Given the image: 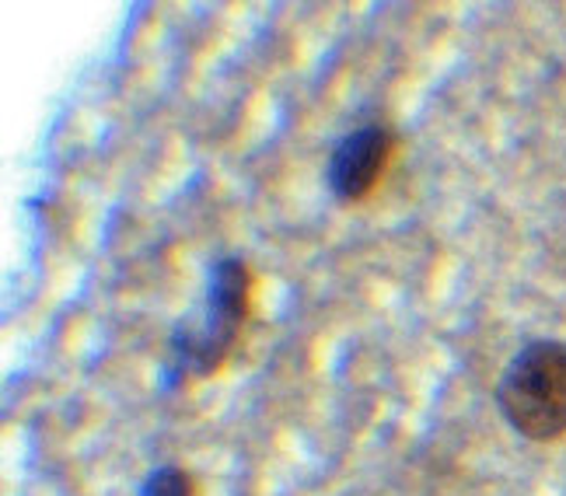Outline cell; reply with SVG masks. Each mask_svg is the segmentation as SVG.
<instances>
[{"instance_id": "cell-1", "label": "cell", "mask_w": 566, "mask_h": 496, "mask_svg": "<svg viewBox=\"0 0 566 496\" xmlns=\"http://www.w3.org/2000/svg\"><path fill=\"white\" fill-rule=\"evenodd\" d=\"M252 300V273L242 255H221L207 270L203 305L192 315L179 318L168 336V363L165 381L210 378L224 368L242 326L249 318Z\"/></svg>"}, {"instance_id": "cell-2", "label": "cell", "mask_w": 566, "mask_h": 496, "mask_svg": "<svg viewBox=\"0 0 566 496\" xmlns=\"http://www.w3.org/2000/svg\"><path fill=\"white\" fill-rule=\"evenodd\" d=\"M496 409L525 441L549 444L566 437V342L532 339L500 371Z\"/></svg>"}, {"instance_id": "cell-3", "label": "cell", "mask_w": 566, "mask_h": 496, "mask_svg": "<svg viewBox=\"0 0 566 496\" xmlns=\"http://www.w3.org/2000/svg\"><path fill=\"white\" fill-rule=\"evenodd\" d=\"M396 150V134L381 123H360L333 144L325 186L339 203H360L375 192Z\"/></svg>"}, {"instance_id": "cell-4", "label": "cell", "mask_w": 566, "mask_h": 496, "mask_svg": "<svg viewBox=\"0 0 566 496\" xmlns=\"http://www.w3.org/2000/svg\"><path fill=\"white\" fill-rule=\"evenodd\" d=\"M137 496H196V483L179 465H158L144 476Z\"/></svg>"}]
</instances>
